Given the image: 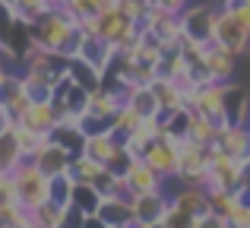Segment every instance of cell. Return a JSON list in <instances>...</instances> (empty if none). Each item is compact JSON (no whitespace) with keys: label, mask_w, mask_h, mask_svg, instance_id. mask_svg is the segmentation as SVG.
Returning a JSON list of instances; mask_svg holds the SVG:
<instances>
[{"label":"cell","mask_w":250,"mask_h":228,"mask_svg":"<svg viewBox=\"0 0 250 228\" xmlns=\"http://www.w3.org/2000/svg\"><path fill=\"white\" fill-rule=\"evenodd\" d=\"M121 146L124 143L117 140L114 133H92L89 140H85V155H92V159H98L102 165H108Z\"/></svg>","instance_id":"ffe728a7"},{"label":"cell","mask_w":250,"mask_h":228,"mask_svg":"<svg viewBox=\"0 0 250 228\" xmlns=\"http://www.w3.org/2000/svg\"><path fill=\"white\" fill-rule=\"evenodd\" d=\"M133 159H136V155L130 152V149H127V143H124V146L114 152V159H111L104 168H108V171L114 174V178H127V171H130V165H133Z\"/></svg>","instance_id":"d6a6232c"},{"label":"cell","mask_w":250,"mask_h":228,"mask_svg":"<svg viewBox=\"0 0 250 228\" xmlns=\"http://www.w3.org/2000/svg\"><path fill=\"white\" fill-rule=\"evenodd\" d=\"M0 203H19V187L13 171H0Z\"/></svg>","instance_id":"d590c367"},{"label":"cell","mask_w":250,"mask_h":228,"mask_svg":"<svg viewBox=\"0 0 250 228\" xmlns=\"http://www.w3.org/2000/svg\"><path fill=\"white\" fill-rule=\"evenodd\" d=\"M215 3H219V6H222V3H228V0H215Z\"/></svg>","instance_id":"b9f144b4"},{"label":"cell","mask_w":250,"mask_h":228,"mask_svg":"<svg viewBox=\"0 0 250 228\" xmlns=\"http://www.w3.org/2000/svg\"><path fill=\"white\" fill-rule=\"evenodd\" d=\"M215 19H219V3H190L187 10L181 13V25H184V35L193 38V41L209 44L212 41V32H215Z\"/></svg>","instance_id":"3957f363"},{"label":"cell","mask_w":250,"mask_h":228,"mask_svg":"<svg viewBox=\"0 0 250 228\" xmlns=\"http://www.w3.org/2000/svg\"><path fill=\"white\" fill-rule=\"evenodd\" d=\"M127 184H130V190H133V197L152 193V190H165V178H162L146 159H133V165H130V171H127Z\"/></svg>","instance_id":"ba28073f"},{"label":"cell","mask_w":250,"mask_h":228,"mask_svg":"<svg viewBox=\"0 0 250 228\" xmlns=\"http://www.w3.org/2000/svg\"><path fill=\"white\" fill-rule=\"evenodd\" d=\"M57 124H61V114L54 108V99L51 102H32L29 111L19 117V127H32L38 133H54Z\"/></svg>","instance_id":"30bf717a"},{"label":"cell","mask_w":250,"mask_h":228,"mask_svg":"<svg viewBox=\"0 0 250 228\" xmlns=\"http://www.w3.org/2000/svg\"><path fill=\"white\" fill-rule=\"evenodd\" d=\"M98 216L104 219L111 228H130L136 225V216H133V200H121V197H102L98 203Z\"/></svg>","instance_id":"4fadbf2b"},{"label":"cell","mask_w":250,"mask_h":228,"mask_svg":"<svg viewBox=\"0 0 250 228\" xmlns=\"http://www.w3.org/2000/svg\"><path fill=\"white\" fill-rule=\"evenodd\" d=\"M234 61H238L234 51L222 48V44H215V41L206 44V70H209V76H212L215 83H231Z\"/></svg>","instance_id":"5bb4252c"},{"label":"cell","mask_w":250,"mask_h":228,"mask_svg":"<svg viewBox=\"0 0 250 228\" xmlns=\"http://www.w3.org/2000/svg\"><path fill=\"white\" fill-rule=\"evenodd\" d=\"M212 41L222 44V48H228V51H234V54H244V51H250V29L234 16V13H228L225 6H219Z\"/></svg>","instance_id":"277c9868"},{"label":"cell","mask_w":250,"mask_h":228,"mask_svg":"<svg viewBox=\"0 0 250 228\" xmlns=\"http://www.w3.org/2000/svg\"><path fill=\"white\" fill-rule=\"evenodd\" d=\"M162 124H165V136H171V140H184V136H190V127H193V111H190V108L162 111Z\"/></svg>","instance_id":"7402d4cb"},{"label":"cell","mask_w":250,"mask_h":228,"mask_svg":"<svg viewBox=\"0 0 250 228\" xmlns=\"http://www.w3.org/2000/svg\"><path fill=\"white\" fill-rule=\"evenodd\" d=\"M130 228H140V225H130Z\"/></svg>","instance_id":"7bdbcfd3"},{"label":"cell","mask_w":250,"mask_h":228,"mask_svg":"<svg viewBox=\"0 0 250 228\" xmlns=\"http://www.w3.org/2000/svg\"><path fill=\"white\" fill-rule=\"evenodd\" d=\"M152 89H155V99H159L162 111H177V108H187V95H184V89L177 86L174 80L159 76V80L152 83Z\"/></svg>","instance_id":"d6986e66"},{"label":"cell","mask_w":250,"mask_h":228,"mask_svg":"<svg viewBox=\"0 0 250 228\" xmlns=\"http://www.w3.org/2000/svg\"><path fill=\"white\" fill-rule=\"evenodd\" d=\"M127 105V99H124L121 92H114V89H108V86H102L98 92H92V99H89V111L85 114H92V117H102V121H111L117 127V114H121V108Z\"/></svg>","instance_id":"7c38bea8"},{"label":"cell","mask_w":250,"mask_h":228,"mask_svg":"<svg viewBox=\"0 0 250 228\" xmlns=\"http://www.w3.org/2000/svg\"><path fill=\"white\" fill-rule=\"evenodd\" d=\"M73 159H76L73 152H67V149H63L61 143L51 140L48 146H44V149H42V152H38L32 162H35V165L42 168V171L48 174V178H57V174H70V168H73Z\"/></svg>","instance_id":"9c48e42d"},{"label":"cell","mask_w":250,"mask_h":228,"mask_svg":"<svg viewBox=\"0 0 250 228\" xmlns=\"http://www.w3.org/2000/svg\"><path fill=\"white\" fill-rule=\"evenodd\" d=\"M98 203H102V193H98L92 184L76 181V187H73V206H80L85 216H92V212L98 209Z\"/></svg>","instance_id":"f1b7e54d"},{"label":"cell","mask_w":250,"mask_h":228,"mask_svg":"<svg viewBox=\"0 0 250 228\" xmlns=\"http://www.w3.org/2000/svg\"><path fill=\"white\" fill-rule=\"evenodd\" d=\"M127 105H130V108H136V111H140L143 117H149V114H162V105H159V99H155V89H152V86H136L133 92H130Z\"/></svg>","instance_id":"83f0119b"},{"label":"cell","mask_w":250,"mask_h":228,"mask_svg":"<svg viewBox=\"0 0 250 228\" xmlns=\"http://www.w3.org/2000/svg\"><path fill=\"white\" fill-rule=\"evenodd\" d=\"M35 225L38 228H63L67 225V206L54 203V200H44L42 206H35Z\"/></svg>","instance_id":"d4e9b609"},{"label":"cell","mask_w":250,"mask_h":228,"mask_svg":"<svg viewBox=\"0 0 250 228\" xmlns=\"http://www.w3.org/2000/svg\"><path fill=\"white\" fill-rule=\"evenodd\" d=\"M0 228H38L35 212L22 203H0Z\"/></svg>","instance_id":"44dd1931"},{"label":"cell","mask_w":250,"mask_h":228,"mask_svg":"<svg viewBox=\"0 0 250 228\" xmlns=\"http://www.w3.org/2000/svg\"><path fill=\"white\" fill-rule=\"evenodd\" d=\"M51 140L54 143H61L67 152H73V155H83L85 152V130H83V124H70V121H61L57 124V130L51 133Z\"/></svg>","instance_id":"ac0fdd59"},{"label":"cell","mask_w":250,"mask_h":228,"mask_svg":"<svg viewBox=\"0 0 250 228\" xmlns=\"http://www.w3.org/2000/svg\"><path fill=\"white\" fill-rule=\"evenodd\" d=\"M196 228H231V225H228V219H222V216H215V212H209V216H203L200 222H196Z\"/></svg>","instance_id":"74e56055"},{"label":"cell","mask_w":250,"mask_h":228,"mask_svg":"<svg viewBox=\"0 0 250 228\" xmlns=\"http://www.w3.org/2000/svg\"><path fill=\"white\" fill-rule=\"evenodd\" d=\"M6 67V61H3V54H0V70H3Z\"/></svg>","instance_id":"60d3db41"},{"label":"cell","mask_w":250,"mask_h":228,"mask_svg":"<svg viewBox=\"0 0 250 228\" xmlns=\"http://www.w3.org/2000/svg\"><path fill=\"white\" fill-rule=\"evenodd\" d=\"M19 162H22V149H19L16 127L3 130V133H0V168H3V171H13Z\"/></svg>","instance_id":"484cf974"},{"label":"cell","mask_w":250,"mask_h":228,"mask_svg":"<svg viewBox=\"0 0 250 228\" xmlns=\"http://www.w3.org/2000/svg\"><path fill=\"white\" fill-rule=\"evenodd\" d=\"M140 228H168V225H165V219H162V222H152V225H140Z\"/></svg>","instance_id":"ab89813d"},{"label":"cell","mask_w":250,"mask_h":228,"mask_svg":"<svg viewBox=\"0 0 250 228\" xmlns=\"http://www.w3.org/2000/svg\"><path fill=\"white\" fill-rule=\"evenodd\" d=\"M225 124L222 121H212V117L206 114H193V127H190V140L203 143V146H215L219 143V133Z\"/></svg>","instance_id":"603a6c76"},{"label":"cell","mask_w":250,"mask_h":228,"mask_svg":"<svg viewBox=\"0 0 250 228\" xmlns=\"http://www.w3.org/2000/svg\"><path fill=\"white\" fill-rule=\"evenodd\" d=\"M196 222H200V219L190 216V212H184V209H177L174 203H171V209H168V216H165V225L168 228H196Z\"/></svg>","instance_id":"e575fe53"},{"label":"cell","mask_w":250,"mask_h":228,"mask_svg":"<svg viewBox=\"0 0 250 228\" xmlns=\"http://www.w3.org/2000/svg\"><path fill=\"white\" fill-rule=\"evenodd\" d=\"M13 178H16V187H19V203L35 209L42 206L44 200H51V178L35 165L32 159H22L16 168H13Z\"/></svg>","instance_id":"7a4b0ae2"},{"label":"cell","mask_w":250,"mask_h":228,"mask_svg":"<svg viewBox=\"0 0 250 228\" xmlns=\"http://www.w3.org/2000/svg\"><path fill=\"white\" fill-rule=\"evenodd\" d=\"M143 124V114L136 111V108H130V105H124L121 108V114H117V127H114V136L121 143H127L130 140V133H133L136 127Z\"/></svg>","instance_id":"f546056e"},{"label":"cell","mask_w":250,"mask_h":228,"mask_svg":"<svg viewBox=\"0 0 250 228\" xmlns=\"http://www.w3.org/2000/svg\"><path fill=\"white\" fill-rule=\"evenodd\" d=\"M104 171H108V168H104L98 159L85 155V152H83V155H76V159H73V168H70V174H73L76 181H83V184H92V187L98 184V178H102Z\"/></svg>","instance_id":"cb8c5ba5"},{"label":"cell","mask_w":250,"mask_h":228,"mask_svg":"<svg viewBox=\"0 0 250 228\" xmlns=\"http://www.w3.org/2000/svg\"><path fill=\"white\" fill-rule=\"evenodd\" d=\"M73 187H76L73 174H57V178H51V200L61 203V206H70L73 203Z\"/></svg>","instance_id":"4dcf8cb0"},{"label":"cell","mask_w":250,"mask_h":228,"mask_svg":"<svg viewBox=\"0 0 250 228\" xmlns=\"http://www.w3.org/2000/svg\"><path fill=\"white\" fill-rule=\"evenodd\" d=\"M171 209V193L165 190H152V193H140L133 200V216H136V225H152V222H162Z\"/></svg>","instance_id":"52a82bcc"},{"label":"cell","mask_w":250,"mask_h":228,"mask_svg":"<svg viewBox=\"0 0 250 228\" xmlns=\"http://www.w3.org/2000/svg\"><path fill=\"white\" fill-rule=\"evenodd\" d=\"M222 6H225L228 13H234V16L250 29V0H228V3H222Z\"/></svg>","instance_id":"8d00e7d4"},{"label":"cell","mask_w":250,"mask_h":228,"mask_svg":"<svg viewBox=\"0 0 250 228\" xmlns=\"http://www.w3.org/2000/svg\"><path fill=\"white\" fill-rule=\"evenodd\" d=\"M76 29H80V19H76L63 3L54 6L51 13H44L42 19H35V22H32L35 44H42V48H48V51H61L63 41H67Z\"/></svg>","instance_id":"6da1fadb"},{"label":"cell","mask_w":250,"mask_h":228,"mask_svg":"<svg viewBox=\"0 0 250 228\" xmlns=\"http://www.w3.org/2000/svg\"><path fill=\"white\" fill-rule=\"evenodd\" d=\"M83 228H111L108 222H104L98 212H92V216H85V222H83Z\"/></svg>","instance_id":"f35d334b"},{"label":"cell","mask_w":250,"mask_h":228,"mask_svg":"<svg viewBox=\"0 0 250 228\" xmlns=\"http://www.w3.org/2000/svg\"><path fill=\"white\" fill-rule=\"evenodd\" d=\"M187 108L193 114H206L212 121L225 124V117H222V111H225V83H200L190 95Z\"/></svg>","instance_id":"8992f818"},{"label":"cell","mask_w":250,"mask_h":228,"mask_svg":"<svg viewBox=\"0 0 250 228\" xmlns=\"http://www.w3.org/2000/svg\"><path fill=\"white\" fill-rule=\"evenodd\" d=\"M171 203H174L177 209L196 216V219H203V216H209V212H212L206 187H187V184H181V190H171Z\"/></svg>","instance_id":"8fae6325"},{"label":"cell","mask_w":250,"mask_h":228,"mask_svg":"<svg viewBox=\"0 0 250 228\" xmlns=\"http://www.w3.org/2000/svg\"><path fill=\"white\" fill-rule=\"evenodd\" d=\"M16 136H19L22 159H35V155L51 143V133H38V130H32V127H19V124H16Z\"/></svg>","instance_id":"4316f807"},{"label":"cell","mask_w":250,"mask_h":228,"mask_svg":"<svg viewBox=\"0 0 250 228\" xmlns=\"http://www.w3.org/2000/svg\"><path fill=\"white\" fill-rule=\"evenodd\" d=\"M25 99V80H22V70L19 67H10L6 63L3 70H0V108H6V111H13L16 108V102Z\"/></svg>","instance_id":"2e32d148"},{"label":"cell","mask_w":250,"mask_h":228,"mask_svg":"<svg viewBox=\"0 0 250 228\" xmlns=\"http://www.w3.org/2000/svg\"><path fill=\"white\" fill-rule=\"evenodd\" d=\"M117 10L124 16H130L133 22H143L146 13H149V0H117Z\"/></svg>","instance_id":"836d02e7"},{"label":"cell","mask_w":250,"mask_h":228,"mask_svg":"<svg viewBox=\"0 0 250 228\" xmlns=\"http://www.w3.org/2000/svg\"><path fill=\"white\" fill-rule=\"evenodd\" d=\"M63 228H67V225H63Z\"/></svg>","instance_id":"ee69618b"},{"label":"cell","mask_w":250,"mask_h":228,"mask_svg":"<svg viewBox=\"0 0 250 228\" xmlns=\"http://www.w3.org/2000/svg\"><path fill=\"white\" fill-rule=\"evenodd\" d=\"M225 124H250V95L244 86L225 83Z\"/></svg>","instance_id":"9a60e30c"},{"label":"cell","mask_w":250,"mask_h":228,"mask_svg":"<svg viewBox=\"0 0 250 228\" xmlns=\"http://www.w3.org/2000/svg\"><path fill=\"white\" fill-rule=\"evenodd\" d=\"M67 73L73 76V83H80L83 89H89V92H98V89L104 86V73L95 67V63H89L85 57H73V61L67 63Z\"/></svg>","instance_id":"e0dca14e"},{"label":"cell","mask_w":250,"mask_h":228,"mask_svg":"<svg viewBox=\"0 0 250 228\" xmlns=\"http://www.w3.org/2000/svg\"><path fill=\"white\" fill-rule=\"evenodd\" d=\"M209 206H212L215 216L228 219L231 209L238 206V193H234V190H209Z\"/></svg>","instance_id":"1f68e13d"},{"label":"cell","mask_w":250,"mask_h":228,"mask_svg":"<svg viewBox=\"0 0 250 228\" xmlns=\"http://www.w3.org/2000/svg\"><path fill=\"white\" fill-rule=\"evenodd\" d=\"M143 159H146L165 181L177 178V171H181V149H177V140H171V136L152 140L146 146V155H143Z\"/></svg>","instance_id":"5b68a950"}]
</instances>
